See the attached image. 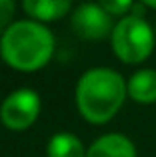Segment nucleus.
Wrapping results in <instances>:
<instances>
[{"instance_id": "obj_2", "label": "nucleus", "mask_w": 156, "mask_h": 157, "mask_svg": "<svg viewBox=\"0 0 156 157\" xmlns=\"http://www.w3.org/2000/svg\"><path fill=\"white\" fill-rule=\"evenodd\" d=\"M54 52V38L38 22L22 20L4 32L0 40V54L14 70L34 72L48 64Z\"/></svg>"}, {"instance_id": "obj_8", "label": "nucleus", "mask_w": 156, "mask_h": 157, "mask_svg": "<svg viewBox=\"0 0 156 157\" xmlns=\"http://www.w3.org/2000/svg\"><path fill=\"white\" fill-rule=\"evenodd\" d=\"M22 8L36 20H58L70 10L68 0H26Z\"/></svg>"}, {"instance_id": "obj_12", "label": "nucleus", "mask_w": 156, "mask_h": 157, "mask_svg": "<svg viewBox=\"0 0 156 157\" xmlns=\"http://www.w3.org/2000/svg\"><path fill=\"white\" fill-rule=\"evenodd\" d=\"M144 6H148V8H156V0H146Z\"/></svg>"}, {"instance_id": "obj_1", "label": "nucleus", "mask_w": 156, "mask_h": 157, "mask_svg": "<svg viewBox=\"0 0 156 157\" xmlns=\"http://www.w3.org/2000/svg\"><path fill=\"white\" fill-rule=\"evenodd\" d=\"M128 90L118 72L110 68L88 70L76 86V105L90 123H106L122 107Z\"/></svg>"}, {"instance_id": "obj_6", "label": "nucleus", "mask_w": 156, "mask_h": 157, "mask_svg": "<svg viewBox=\"0 0 156 157\" xmlns=\"http://www.w3.org/2000/svg\"><path fill=\"white\" fill-rule=\"evenodd\" d=\"M86 157H136V147L122 133H106L88 147Z\"/></svg>"}, {"instance_id": "obj_3", "label": "nucleus", "mask_w": 156, "mask_h": 157, "mask_svg": "<svg viewBox=\"0 0 156 157\" xmlns=\"http://www.w3.org/2000/svg\"><path fill=\"white\" fill-rule=\"evenodd\" d=\"M112 50L124 64H140L152 54L156 34L142 16H124L112 30Z\"/></svg>"}, {"instance_id": "obj_13", "label": "nucleus", "mask_w": 156, "mask_h": 157, "mask_svg": "<svg viewBox=\"0 0 156 157\" xmlns=\"http://www.w3.org/2000/svg\"><path fill=\"white\" fill-rule=\"evenodd\" d=\"M154 34H156V30H154Z\"/></svg>"}, {"instance_id": "obj_11", "label": "nucleus", "mask_w": 156, "mask_h": 157, "mask_svg": "<svg viewBox=\"0 0 156 157\" xmlns=\"http://www.w3.org/2000/svg\"><path fill=\"white\" fill-rule=\"evenodd\" d=\"M14 8H16V4L12 0H0V28L10 22L12 14H14Z\"/></svg>"}, {"instance_id": "obj_5", "label": "nucleus", "mask_w": 156, "mask_h": 157, "mask_svg": "<svg viewBox=\"0 0 156 157\" xmlns=\"http://www.w3.org/2000/svg\"><path fill=\"white\" fill-rule=\"evenodd\" d=\"M72 28L80 38L86 40H102L112 36V16L100 6V4H82L76 8L72 16Z\"/></svg>"}, {"instance_id": "obj_10", "label": "nucleus", "mask_w": 156, "mask_h": 157, "mask_svg": "<svg viewBox=\"0 0 156 157\" xmlns=\"http://www.w3.org/2000/svg\"><path fill=\"white\" fill-rule=\"evenodd\" d=\"M100 6L104 8L106 12H108L110 16H128V12L132 10L134 4L130 2V0H124V2H112V0H104V2H100Z\"/></svg>"}, {"instance_id": "obj_4", "label": "nucleus", "mask_w": 156, "mask_h": 157, "mask_svg": "<svg viewBox=\"0 0 156 157\" xmlns=\"http://www.w3.org/2000/svg\"><path fill=\"white\" fill-rule=\"evenodd\" d=\"M40 113V98L32 90H16L0 105V119L12 131H22L36 121Z\"/></svg>"}, {"instance_id": "obj_7", "label": "nucleus", "mask_w": 156, "mask_h": 157, "mask_svg": "<svg viewBox=\"0 0 156 157\" xmlns=\"http://www.w3.org/2000/svg\"><path fill=\"white\" fill-rule=\"evenodd\" d=\"M128 96L138 104H154L156 101V70L144 68L132 74L126 82Z\"/></svg>"}, {"instance_id": "obj_9", "label": "nucleus", "mask_w": 156, "mask_h": 157, "mask_svg": "<svg viewBox=\"0 0 156 157\" xmlns=\"http://www.w3.org/2000/svg\"><path fill=\"white\" fill-rule=\"evenodd\" d=\"M48 157H86L80 139L72 133H56L48 141Z\"/></svg>"}]
</instances>
